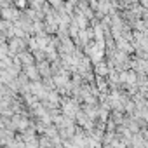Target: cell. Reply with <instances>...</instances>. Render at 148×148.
Here are the masks:
<instances>
[{
    "mask_svg": "<svg viewBox=\"0 0 148 148\" xmlns=\"http://www.w3.org/2000/svg\"><path fill=\"white\" fill-rule=\"evenodd\" d=\"M35 68H37V71H38L40 79H47V77H52V75H51V64H49L47 61L37 63V64H35Z\"/></svg>",
    "mask_w": 148,
    "mask_h": 148,
    "instance_id": "1",
    "label": "cell"
}]
</instances>
